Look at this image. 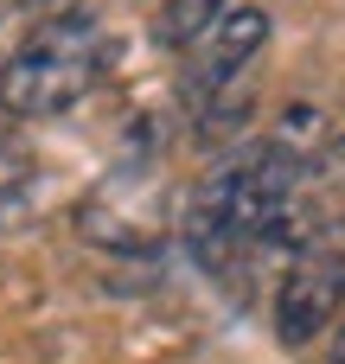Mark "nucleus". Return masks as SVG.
Masks as SVG:
<instances>
[{"mask_svg": "<svg viewBox=\"0 0 345 364\" xmlns=\"http://www.w3.org/2000/svg\"><path fill=\"white\" fill-rule=\"evenodd\" d=\"M262 45H269V13H262V6H224L218 26L192 45V51H198V64H192V90L211 96V90H224V83H237V77L256 64Z\"/></svg>", "mask_w": 345, "mask_h": 364, "instance_id": "nucleus-3", "label": "nucleus"}, {"mask_svg": "<svg viewBox=\"0 0 345 364\" xmlns=\"http://www.w3.org/2000/svg\"><path fill=\"white\" fill-rule=\"evenodd\" d=\"M0 141H6V109H0Z\"/></svg>", "mask_w": 345, "mask_h": 364, "instance_id": "nucleus-9", "label": "nucleus"}, {"mask_svg": "<svg viewBox=\"0 0 345 364\" xmlns=\"http://www.w3.org/2000/svg\"><path fill=\"white\" fill-rule=\"evenodd\" d=\"M102 58H109V45H102L96 19L58 13L0 64V109L6 115H58L102 77Z\"/></svg>", "mask_w": 345, "mask_h": 364, "instance_id": "nucleus-1", "label": "nucleus"}, {"mask_svg": "<svg viewBox=\"0 0 345 364\" xmlns=\"http://www.w3.org/2000/svg\"><path fill=\"white\" fill-rule=\"evenodd\" d=\"M224 6H230V0H166L160 19H154V45H160V51H192V45L218 26Z\"/></svg>", "mask_w": 345, "mask_h": 364, "instance_id": "nucleus-5", "label": "nucleus"}, {"mask_svg": "<svg viewBox=\"0 0 345 364\" xmlns=\"http://www.w3.org/2000/svg\"><path fill=\"white\" fill-rule=\"evenodd\" d=\"M345 314V250L327 237H314L301 256H288V275L275 288V333L282 346H314L320 333H333Z\"/></svg>", "mask_w": 345, "mask_h": 364, "instance_id": "nucleus-2", "label": "nucleus"}, {"mask_svg": "<svg viewBox=\"0 0 345 364\" xmlns=\"http://www.w3.org/2000/svg\"><path fill=\"white\" fill-rule=\"evenodd\" d=\"M38 173V160L19 147V141H0V198H13V192H26V179Z\"/></svg>", "mask_w": 345, "mask_h": 364, "instance_id": "nucleus-7", "label": "nucleus"}, {"mask_svg": "<svg viewBox=\"0 0 345 364\" xmlns=\"http://www.w3.org/2000/svg\"><path fill=\"white\" fill-rule=\"evenodd\" d=\"M333 364H345V314H339V326H333Z\"/></svg>", "mask_w": 345, "mask_h": 364, "instance_id": "nucleus-8", "label": "nucleus"}, {"mask_svg": "<svg viewBox=\"0 0 345 364\" xmlns=\"http://www.w3.org/2000/svg\"><path fill=\"white\" fill-rule=\"evenodd\" d=\"M307 192H345V128H333V141L307 160Z\"/></svg>", "mask_w": 345, "mask_h": 364, "instance_id": "nucleus-6", "label": "nucleus"}, {"mask_svg": "<svg viewBox=\"0 0 345 364\" xmlns=\"http://www.w3.org/2000/svg\"><path fill=\"white\" fill-rule=\"evenodd\" d=\"M327 141H333V122H327L320 102H288V109L275 115V134H269V147L288 154V160H314Z\"/></svg>", "mask_w": 345, "mask_h": 364, "instance_id": "nucleus-4", "label": "nucleus"}]
</instances>
